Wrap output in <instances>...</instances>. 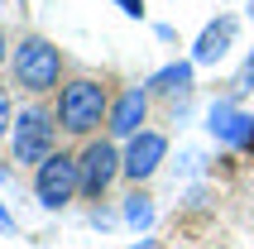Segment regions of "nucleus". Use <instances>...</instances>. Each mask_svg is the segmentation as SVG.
Wrapping results in <instances>:
<instances>
[{"label":"nucleus","mask_w":254,"mask_h":249,"mask_svg":"<svg viewBox=\"0 0 254 249\" xmlns=\"http://www.w3.org/2000/svg\"><path fill=\"white\" fill-rule=\"evenodd\" d=\"M0 67H10V39H5V29H0Z\"/></svg>","instance_id":"dca6fc26"},{"label":"nucleus","mask_w":254,"mask_h":249,"mask_svg":"<svg viewBox=\"0 0 254 249\" xmlns=\"http://www.w3.org/2000/svg\"><path fill=\"white\" fill-rule=\"evenodd\" d=\"M254 91V48L245 53V62H240V72L230 77V101H245Z\"/></svg>","instance_id":"f8f14e48"},{"label":"nucleus","mask_w":254,"mask_h":249,"mask_svg":"<svg viewBox=\"0 0 254 249\" xmlns=\"http://www.w3.org/2000/svg\"><path fill=\"white\" fill-rule=\"evenodd\" d=\"M168 158V134L163 129H139L134 139H125V149H120V178H129L134 187L149 182L163 168Z\"/></svg>","instance_id":"423d86ee"},{"label":"nucleus","mask_w":254,"mask_h":249,"mask_svg":"<svg viewBox=\"0 0 254 249\" xmlns=\"http://www.w3.org/2000/svg\"><path fill=\"white\" fill-rule=\"evenodd\" d=\"M235 39H240V19H235V14H216L211 24L197 34V43H192V62H197V67L226 62L230 48H235Z\"/></svg>","instance_id":"1a4fd4ad"},{"label":"nucleus","mask_w":254,"mask_h":249,"mask_svg":"<svg viewBox=\"0 0 254 249\" xmlns=\"http://www.w3.org/2000/svg\"><path fill=\"white\" fill-rule=\"evenodd\" d=\"M14 101H10V86H0V139H10V129H14Z\"/></svg>","instance_id":"ddd939ff"},{"label":"nucleus","mask_w":254,"mask_h":249,"mask_svg":"<svg viewBox=\"0 0 254 249\" xmlns=\"http://www.w3.org/2000/svg\"><path fill=\"white\" fill-rule=\"evenodd\" d=\"M149 106H154L149 86H125V91L111 101V115H106V134H111L115 144L134 139L144 124H149Z\"/></svg>","instance_id":"0eeeda50"},{"label":"nucleus","mask_w":254,"mask_h":249,"mask_svg":"<svg viewBox=\"0 0 254 249\" xmlns=\"http://www.w3.org/2000/svg\"><path fill=\"white\" fill-rule=\"evenodd\" d=\"M0 235H14V216L5 211V201H0Z\"/></svg>","instance_id":"2eb2a0df"},{"label":"nucleus","mask_w":254,"mask_h":249,"mask_svg":"<svg viewBox=\"0 0 254 249\" xmlns=\"http://www.w3.org/2000/svg\"><path fill=\"white\" fill-rule=\"evenodd\" d=\"M53 149H58V115L48 111V106H24V111L14 115V129H10L14 163L39 168Z\"/></svg>","instance_id":"20e7f679"},{"label":"nucleus","mask_w":254,"mask_h":249,"mask_svg":"<svg viewBox=\"0 0 254 249\" xmlns=\"http://www.w3.org/2000/svg\"><path fill=\"white\" fill-rule=\"evenodd\" d=\"M115 5H120L129 19H144V0H115Z\"/></svg>","instance_id":"4468645a"},{"label":"nucleus","mask_w":254,"mask_h":249,"mask_svg":"<svg viewBox=\"0 0 254 249\" xmlns=\"http://www.w3.org/2000/svg\"><path fill=\"white\" fill-rule=\"evenodd\" d=\"M144 86H149V96H154V101H187V96H192V86H197V62H192V58L168 62V67H158Z\"/></svg>","instance_id":"9d476101"},{"label":"nucleus","mask_w":254,"mask_h":249,"mask_svg":"<svg viewBox=\"0 0 254 249\" xmlns=\"http://www.w3.org/2000/svg\"><path fill=\"white\" fill-rule=\"evenodd\" d=\"M111 91H106V82H96V77H72V82L58 86V101H53V115H58V129L72 139H91L106 124V115H111Z\"/></svg>","instance_id":"f257e3e1"},{"label":"nucleus","mask_w":254,"mask_h":249,"mask_svg":"<svg viewBox=\"0 0 254 249\" xmlns=\"http://www.w3.org/2000/svg\"><path fill=\"white\" fill-rule=\"evenodd\" d=\"M206 129H211L216 144H230V149H245L254 144V115L240 111V101H216L211 111H206Z\"/></svg>","instance_id":"6e6552de"},{"label":"nucleus","mask_w":254,"mask_h":249,"mask_svg":"<svg viewBox=\"0 0 254 249\" xmlns=\"http://www.w3.org/2000/svg\"><path fill=\"white\" fill-rule=\"evenodd\" d=\"M250 19H254V0H250Z\"/></svg>","instance_id":"a211bd4d"},{"label":"nucleus","mask_w":254,"mask_h":249,"mask_svg":"<svg viewBox=\"0 0 254 249\" xmlns=\"http://www.w3.org/2000/svg\"><path fill=\"white\" fill-rule=\"evenodd\" d=\"M129 249H154V240H134V245H129Z\"/></svg>","instance_id":"f3484780"},{"label":"nucleus","mask_w":254,"mask_h":249,"mask_svg":"<svg viewBox=\"0 0 254 249\" xmlns=\"http://www.w3.org/2000/svg\"><path fill=\"white\" fill-rule=\"evenodd\" d=\"M10 82L24 91V96H48L63 82V53L43 34H24V39L10 48Z\"/></svg>","instance_id":"f03ea898"},{"label":"nucleus","mask_w":254,"mask_h":249,"mask_svg":"<svg viewBox=\"0 0 254 249\" xmlns=\"http://www.w3.org/2000/svg\"><path fill=\"white\" fill-rule=\"evenodd\" d=\"M77 168H82V196H106L111 182L120 178V144L111 134H91L86 149L77 153Z\"/></svg>","instance_id":"39448f33"},{"label":"nucleus","mask_w":254,"mask_h":249,"mask_svg":"<svg viewBox=\"0 0 254 249\" xmlns=\"http://www.w3.org/2000/svg\"><path fill=\"white\" fill-rule=\"evenodd\" d=\"M82 196V168H77V153L67 149H53L34 168V201L43 211H63Z\"/></svg>","instance_id":"7ed1b4c3"},{"label":"nucleus","mask_w":254,"mask_h":249,"mask_svg":"<svg viewBox=\"0 0 254 249\" xmlns=\"http://www.w3.org/2000/svg\"><path fill=\"white\" fill-rule=\"evenodd\" d=\"M120 216H125V225H134V230H149V225H154V196L134 187V192L125 196V211H120Z\"/></svg>","instance_id":"9b49d317"}]
</instances>
